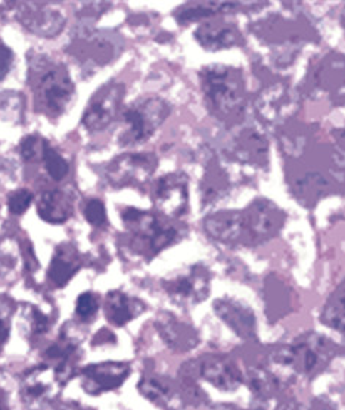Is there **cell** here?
Listing matches in <instances>:
<instances>
[{"mask_svg": "<svg viewBox=\"0 0 345 410\" xmlns=\"http://www.w3.org/2000/svg\"><path fill=\"white\" fill-rule=\"evenodd\" d=\"M29 84L43 114L59 117L73 102L76 89L68 70L46 55L29 56Z\"/></svg>", "mask_w": 345, "mask_h": 410, "instance_id": "6da1fadb", "label": "cell"}, {"mask_svg": "<svg viewBox=\"0 0 345 410\" xmlns=\"http://www.w3.org/2000/svg\"><path fill=\"white\" fill-rule=\"evenodd\" d=\"M201 86L211 113L227 120L242 113L245 106V83L238 68L207 66L201 70Z\"/></svg>", "mask_w": 345, "mask_h": 410, "instance_id": "7a4b0ae2", "label": "cell"}, {"mask_svg": "<svg viewBox=\"0 0 345 410\" xmlns=\"http://www.w3.org/2000/svg\"><path fill=\"white\" fill-rule=\"evenodd\" d=\"M121 219L125 229L133 235V244L149 257L157 255L179 238L177 229L164 223L154 212L128 207L121 212Z\"/></svg>", "mask_w": 345, "mask_h": 410, "instance_id": "3957f363", "label": "cell"}, {"mask_svg": "<svg viewBox=\"0 0 345 410\" xmlns=\"http://www.w3.org/2000/svg\"><path fill=\"white\" fill-rule=\"evenodd\" d=\"M170 116V105L157 96L143 98L123 113L124 130L120 135L121 146H135L146 142Z\"/></svg>", "mask_w": 345, "mask_h": 410, "instance_id": "277c9868", "label": "cell"}, {"mask_svg": "<svg viewBox=\"0 0 345 410\" xmlns=\"http://www.w3.org/2000/svg\"><path fill=\"white\" fill-rule=\"evenodd\" d=\"M332 356L331 342L321 335L309 334L288 347L273 352L274 363L287 366L298 374L311 375L326 366Z\"/></svg>", "mask_w": 345, "mask_h": 410, "instance_id": "5b68a950", "label": "cell"}, {"mask_svg": "<svg viewBox=\"0 0 345 410\" xmlns=\"http://www.w3.org/2000/svg\"><path fill=\"white\" fill-rule=\"evenodd\" d=\"M205 232L215 241L260 242L258 219L252 207L245 211H220L208 215L204 222Z\"/></svg>", "mask_w": 345, "mask_h": 410, "instance_id": "8992f818", "label": "cell"}, {"mask_svg": "<svg viewBox=\"0 0 345 410\" xmlns=\"http://www.w3.org/2000/svg\"><path fill=\"white\" fill-rule=\"evenodd\" d=\"M125 95V86L123 83L111 81L92 96L88 108L83 114V125L91 132H101L110 125L117 113Z\"/></svg>", "mask_w": 345, "mask_h": 410, "instance_id": "52a82bcc", "label": "cell"}, {"mask_svg": "<svg viewBox=\"0 0 345 410\" xmlns=\"http://www.w3.org/2000/svg\"><path fill=\"white\" fill-rule=\"evenodd\" d=\"M158 167L154 154H123L115 158L106 170V178L115 188L142 186Z\"/></svg>", "mask_w": 345, "mask_h": 410, "instance_id": "ba28073f", "label": "cell"}, {"mask_svg": "<svg viewBox=\"0 0 345 410\" xmlns=\"http://www.w3.org/2000/svg\"><path fill=\"white\" fill-rule=\"evenodd\" d=\"M63 385L52 364H38L21 379V400L30 409H38L52 401Z\"/></svg>", "mask_w": 345, "mask_h": 410, "instance_id": "9c48e42d", "label": "cell"}, {"mask_svg": "<svg viewBox=\"0 0 345 410\" xmlns=\"http://www.w3.org/2000/svg\"><path fill=\"white\" fill-rule=\"evenodd\" d=\"M163 287L175 303L195 306L210 294V273L204 266H193L186 273L164 280Z\"/></svg>", "mask_w": 345, "mask_h": 410, "instance_id": "30bf717a", "label": "cell"}, {"mask_svg": "<svg viewBox=\"0 0 345 410\" xmlns=\"http://www.w3.org/2000/svg\"><path fill=\"white\" fill-rule=\"evenodd\" d=\"M130 376V366L124 362H102L81 369V388L91 396H101L120 388Z\"/></svg>", "mask_w": 345, "mask_h": 410, "instance_id": "8fae6325", "label": "cell"}, {"mask_svg": "<svg viewBox=\"0 0 345 410\" xmlns=\"http://www.w3.org/2000/svg\"><path fill=\"white\" fill-rule=\"evenodd\" d=\"M187 183L183 173H168L160 178L153 192L155 207L168 217H180L189 204Z\"/></svg>", "mask_w": 345, "mask_h": 410, "instance_id": "7c38bea8", "label": "cell"}, {"mask_svg": "<svg viewBox=\"0 0 345 410\" xmlns=\"http://www.w3.org/2000/svg\"><path fill=\"white\" fill-rule=\"evenodd\" d=\"M16 9V19L30 33L40 37L59 36L66 27V18L58 11L49 8L46 4H19Z\"/></svg>", "mask_w": 345, "mask_h": 410, "instance_id": "4fadbf2b", "label": "cell"}, {"mask_svg": "<svg viewBox=\"0 0 345 410\" xmlns=\"http://www.w3.org/2000/svg\"><path fill=\"white\" fill-rule=\"evenodd\" d=\"M80 62L91 66H105L115 58V45L105 34L83 31L68 48Z\"/></svg>", "mask_w": 345, "mask_h": 410, "instance_id": "5bb4252c", "label": "cell"}, {"mask_svg": "<svg viewBox=\"0 0 345 410\" xmlns=\"http://www.w3.org/2000/svg\"><path fill=\"white\" fill-rule=\"evenodd\" d=\"M138 388L146 400L163 410H186L187 399L185 393H182L180 388L167 378L153 375L143 376L139 381Z\"/></svg>", "mask_w": 345, "mask_h": 410, "instance_id": "9a60e30c", "label": "cell"}, {"mask_svg": "<svg viewBox=\"0 0 345 410\" xmlns=\"http://www.w3.org/2000/svg\"><path fill=\"white\" fill-rule=\"evenodd\" d=\"M214 312L236 335L244 339L255 337L257 323L254 312L244 303L232 298H220L214 303Z\"/></svg>", "mask_w": 345, "mask_h": 410, "instance_id": "2e32d148", "label": "cell"}, {"mask_svg": "<svg viewBox=\"0 0 345 410\" xmlns=\"http://www.w3.org/2000/svg\"><path fill=\"white\" fill-rule=\"evenodd\" d=\"M201 376L212 386L222 391H235L242 384L241 369L226 357L212 356L202 360L200 366Z\"/></svg>", "mask_w": 345, "mask_h": 410, "instance_id": "e0dca14e", "label": "cell"}, {"mask_svg": "<svg viewBox=\"0 0 345 410\" xmlns=\"http://www.w3.org/2000/svg\"><path fill=\"white\" fill-rule=\"evenodd\" d=\"M163 341L171 350L185 353L198 344V334L187 323L170 313H161L155 322Z\"/></svg>", "mask_w": 345, "mask_h": 410, "instance_id": "ac0fdd59", "label": "cell"}, {"mask_svg": "<svg viewBox=\"0 0 345 410\" xmlns=\"http://www.w3.org/2000/svg\"><path fill=\"white\" fill-rule=\"evenodd\" d=\"M195 39L207 51H223L238 46L242 40L241 31L223 21H205L195 31Z\"/></svg>", "mask_w": 345, "mask_h": 410, "instance_id": "d6986e66", "label": "cell"}, {"mask_svg": "<svg viewBox=\"0 0 345 410\" xmlns=\"http://www.w3.org/2000/svg\"><path fill=\"white\" fill-rule=\"evenodd\" d=\"M74 211L73 198L66 190L52 189L43 192L37 201L38 217L51 225L66 223Z\"/></svg>", "mask_w": 345, "mask_h": 410, "instance_id": "ffe728a7", "label": "cell"}, {"mask_svg": "<svg viewBox=\"0 0 345 410\" xmlns=\"http://www.w3.org/2000/svg\"><path fill=\"white\" fill-rule=\"evenodd\" d=\"M80 267L81 257L77 248L73 244H61L53 252L48 277L55 287L62 288L70 282V279L80 270Z\"/></svg>", "mask_w": 345, "mask_h": 410, "instance_id": "44dd1931", "label": "cell"}, {"mask_svg": "<svg viewBox=\"0 0 345 410\" xmlns=\"http://www.w3.org/2000/svg\"><path fill=\"white\" fill-rule=\"evenodd\" d=\"M143 301L121 291L108 292L105 298V314L115 327H124L145 312Z\"/></svg>", "mask_w": 345, "mask_h": 410, "instance_id": "7402d4cb", "label": "cell"}, {"mask_svg": "<svg viewBox=\"0 0 345 410\" xmlns=\"http://www.w3.org/2000/svg\"><path fill=\"white\" fill-rule=\"evenodd\" d=\"M295 96L289 91V88L285 86H273V88L267 89L264 95H262L260 102H258V108L260 113L264 114L269 120H279L285 118L295 108Z\"/></svg>", "mask_w": 345, "mask_h": 410, "instance_id": "603a6c76", "label": "cell"}, {"mask_svg": "<svg viewBox=\"0 0 345 410\" xmlns=\"http://www.w3.org/2000/svg\"><path fill=\"white\" fill-rule=\"evenodd\" d=\"M240 6H241V4L195 2V4H187L182 8H179L175 12V16L180 24H187V23H192V21H201V19H207L210 16L219 15V14L232 12Z\"/></svg>", "mask_w": 345, "mask_h": 410, "instance_id": "cb8c5ba5", "label": "cell"}, {"mask_svg": "<svg viewBox=\"0 0 345 410\" xmlns=\"http://www.w3.org/2000/svg\"><path fill=\"white\" fill-rule=\"evenodd\" d=\"M236 154L247 163H262L267 154V143L264 136L257 132H245L236 139Z\"/></svg>", "mask_w": 345, "mask_h": 410, "instance_id": "d4e9b609", "label": "cell"}, {"mask_svg": "<svg viewBox=\"0 0 345 410\" xmlns=\"http://www.w3.org/2000/svg\"><path fill=\"white\" fill-rule=\"evenodd\" d=\"M320 319L329 328L345 334V294L332 297L323 309Z\"/></svg>", "mask_w": 345, "mask_h": 410, "instance_id": "484cf974", "label": "cell"}, {"mask_svg": "<svg viewBox=\"0 0 345 410\" xmlns=\"http://www.w3.org/2000/svg\"><path fill=\"white\" fill-rule=\"evenodd\" d=\"M249 390L262 400H266L277 390V379L264 369H249Z\"/></svg>", "mask_w": 345, "mask_h": 410, "instance_id": "4316f807", "label": "cell"}, {"mask_svg": "<svg viewBox=\"0 0 345 410\" xmlns=\"http://www.w3.org/2000/svg\"><path fill=\"white\" fill-rule=\"evenodd\" d=\"M41 155H43V161H45V167L49 173V176L53 180L59 182L68 175L70 167H68L67 160L63 158L61 154H58L56 150L51 146V143L46 140H43Z\"/></svg>", "mask_w": 345, "mask_h": 410, "instance_id": "83f0119b", "label": "cell"}, {"mask_svg": "<svg viewBox=\"0 0 345 410\" xmlns=\"http://www.w3.org/2000/svg\"><path fill=\"white\" fill-rule=\"evenodd\" d=\"M24 113V96L15 91H5L0 93V114L6 120L19 121Z\"/></svg>", "mask_w": 345, "mask_h": 410, "instance_id": "f1b7e54d", "label": "cell"}, {"mask_svg": "<svg viewBox=\"0 0 345 410\" xmlns=\"http://www.w3.org/2000/svg\"><path fill=\"white\" fill-rule=\"evenodd\" d=\"M26 316H27V322H29L30 338H38L49 331L51 320L38 307L29 306Z\"/></svg>", "mask_w": 345, "mask_h": 410, "instance_id": "f546056e", "label": "cell"}, {"mask_svg": "<svg viewBox=\"0 0 345 410\" xmlns=\"http://www.w3.org/2000/svg\"><path fill=\"white\" fill-rule=\"evenodd\" d=\"M15 309L16 304L11 297L0 294V345H4L9 338L11 319L15 313Z\"/></svg>", "mask_w": 345, "mask_h": 410, "instance_id": "4dcf8cb0", "label": "cell"}, {"mask_svg": "<svg viewBox=\"0 0 345 410\" xmlns=\"http://www.w3.org/2000/svg\"><path fill=\"white\" fill-rule=\"evenodd\" d=\"M98 309H99V301H98V297L95 294L84 292L77 298L76 313L81 320H84V322L92 320L95 317Z\"/></svg>", "mask_w": 345, "mask_h": 410, "instance_id": "1f68e13d", "label": "cell"}, {"mask_svg": "<svg viewBox=\"0 0 345 410\" xmlns=\"http://www.w3.org/2000/svg\"><path fill=\"white\" fill-rule=\"evenodd\" d=\"M33 203V193L27 189H18L12 192L8 198V208L9 212L19 215L24 214Z\"/></svg>", "mask_w": 345, "mask_h": 410, "instance_id": "d6a6232c", "label": "cell"}, {"mask_svg": "<svg viewBox=\"0 0 345 410\" xmlns=\"http://www.w3.org/2000/svg\"><path fill=\"white\" fill-rule=\"evenodd\" d=\"M86 220H88L95 227H103L108 223L106 217V208L102 201L99 200H91L84 208Z\"/></svg>", "mask_w": 345, "mask_h": 410, "instance_id": "836d02e7", "label": "cell"}, {"mask_svg": "<svg viewBox=\"0 0 345 410\" xmlns=\"http://www.w3.org/2000/svg\"><path fill=\"white\" fill-rule=\"evenodd\" d=\"M16 265L15 250L9 241L0 238V277L9 273Z\"/></svg>", "mask_w": 345, "mask_h": 410, "instance_id": "e575fe53", "label": "cell"}, {"mask_svg": "<svg viewBox=\"0 0 345 410\" xmlns=\"http://www.w3.org/2000/svg\"><path fill=\"white\" fill-rule=\"evenodd\" d=\"M43 149V142H40V139L34 135L26 136L23 140L19 142V155L23 157L26 161L33 160L38 150Z\"/></svg>", "mask_w": 345, "mask_h": 410, "instance_id": "d590c367", "label": "cell"}, {"mask_svg": "<svg viewBox=\"0 0 345 410\" xmlns=\"http://www.w3.org/2000/svg\"><path fill=\"white\" fill-rule=\"evenodd\" d=\"M12 63H14V52L6 45H4V43H0V81L8 76Z\"/></svg>", "mask_w": 345, "mask_h": 410, "instance_id": "8d00e7d4", "label": "cell"}, {"mask_svg": "<svg viewBox=\"0 0 345 410\" xmlns=\"http://www.w3.org/2000/svg\"><path fill=\"white\" fill-rule=\"evenodd\" d=\"M313 410H336V406L325 397H320L313 403Z\"/></svg>", "mask_w": 345, "mask_h": 410, "instance_id": "74e56055", "label": "cell"}, {"mask_svg": "<svg viewBox=\"0 0 345 410\" xmlns=\"http://www.w3.org/2000/svg\"><path fill=\"white\" fill-rule=\"evenodd\" d=\"M0 410H9L6 394L2 390H0Z\"/></svg>", "mask_w": 345, "mask_h": 410, "instance_id": "f35d334b", "label": "cell"}, {"mask_svg": "<svg viewBox=\"0 0 345 410\" xmlns=\"http://www.w3.org/2000/svg\"><path fill=\"white\" fill-rule=\"evenodd\" d=\"M276 410H295V407L291 403H282V404H279Z\"/></svg>", "mask_w": 345, "mask_h": 410, "instance_id": "ab89813d", "label": "cell"}, {"mask_svg": "<svg viewBox=\"0 0 345 410\" xmlns=\"http://www.w3.org/2000/svg\"><path fill=\"white\" fill-rule=\"evenodd\" d=\"M59 410H84V409L77 407V406H74V404H63Z\"/></svg>", "mask_w": 345, "mask_h": 410, "instance_id": "60d3db41", "label": "cell"}, {"mask_svg": "<svg viewBox=\"0 0 345 410\" xmlns=\"http://www.w3.org/2000/svg\"><path fill=\"white\" fill-rule=\"evenodd\" d=\"M338 142L345 146V128H344V130L338 132Z\"/></svg>", "mask_w": 345, "mask_h": 410, "instance_id": "b9f144b4", "label": "cell"}]
</instances>
